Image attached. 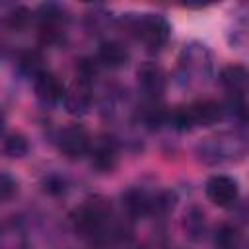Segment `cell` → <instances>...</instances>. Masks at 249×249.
I'll list each match as a JSON object with an SVG mask.
<instances>
[{"label":"cell","mask_w":249,"mask_h":249,"mask_svg":"<svg viewBox=\"0 0 249 249\" xmlns=\"http://www.w3.org/2000/svg\"><path fill=\"white\" fill-rule=\"evenodd\" d=\"M18 68H19V72L23 76L33 78V80L37 76H41L43 72H47L45 70V58H43V54L39 51H25V53H21L19 58H18Z\"/></svg>","instance_id":"2e32d148"},{"label":"cell","mask_w":249,"mask_h":249,"mask_svg":"<svg viewBox=\"0 0 249 249\" xmlns=\"http://www.w3.org/2000/svg\"><path fill=\"white\" fill-rule=\"evenodd\" d=\"M123 206L132 218H144L156 208V198L140 187H130L123 193Z\"/></svg>","instance_id":"4fadbf2b"},{"label":"cell","mask_w":249,"mask_h":249,"mask_svg":"<svg viewBox=\"0 0 249 249\" xmlns=\"http://www.w3.org/2000/svg\"><path fill=\"white\" fill-rule=\"evenodd\" d=\"M126 25L148 51H161L171 35L169 21L160 14H130Z\"/></svg>","instance_id":"7a4b0ae2"},{"label":"cell","mask_w":249,"mask_h":249,"mask_svg":"<svg viewBox=\"0 0 249 249\" xmlns=\"http://www.w3.org/2000/svg\"><path fill=\"white\" fill-rule=\"evenodd\" d=\"M31 10L29 8H25V6H14L8 14H6V25L10 27V29H16V31H19V29H23V27H27V23L31 21Z\"/></svg>","instance_id":"ffe728a7"},{"label":"cell","mask_w":249,"mask_h":249,"mask_svg":"<svg viewBox=\"0 0 249 249\" xmlns=\"http://www.w3.org/2000/svg\"><path fill=\"white\" fill-rule=\"evenodd\" d=\"M191 113H193V119H195V126H210L226 115V109L218 101L202 99V101L191 103Z\"/></svg>","instance_id":"5bb4252c"},{"label":"cell","mask_w":249,"mask_h":249,"mask_svg":"<svg viewBox=\"0 0 249 249\" xmlns=\"http://www.w3.org/2000/svg\"><path fill=\"white\" fill-rule=\"evenodd\" d=\"M138 88L140 91L150 99V101H158L163 91H165V86H167V76H165V70L158 64V62H144L138 72Z\"/></svg>","instance_id":"52a82bcc"},{"label":"cell","mask_w":249,"mask_h":249,"mask_svg":"<svg viewBox=\"0 0 249 249\" xmlns=\"http://www.w3.org/2000/svg\"><path fill=\"white\" fill-rule=\"evenodd\" d=\"M74 231L86 239H93V237H101L105 224H107V208L97 202V200H89L86 204H82L80 208H76L70 216Z\"/></svg>","instance_id":"277c9868"},{"label":"cell","mask_w":249,"mask_h":249,"mask_svg":"<svg viewBox=\"0 0 249 249\" xmlns=\"http://www.w3.org/2000/svg\"><path fill=\"white\" fill-rule=\"evenodd\" d=\"M179 76L187 86L206 84L212 76V54L202 43H189L179 54Z\"/></svg>","instance_id":"3957f363"},{"label":"cell","mask_w":249,"mask_h":249,"mask_svg":"<svg viewBox=\"0 0 249 249\" xmlns=\"http://www.w3.org/2000/svg\"><path fill=\"white\" fill-rule=\"evenodd\" d=\"M195 154L206 165H222L243 160L249 156V124L202 138L196 144Z\"/></svg>","instance_id":"6da1fadb"},{"label":"cell","mask_w":249,"mask_h":249,"mask_svg":"<svg viewBox=\"0 0 249 249\" xmlns=\"http://www.w3.org/2000/svg\"><path fill=\"white\" fill-rule=\"evenodd\" d=\"M39 37L43 43L54 45L64 37L66 29V14L58 4H41L35 12Z\"/></svg>","instance_id":"5b68a950"},{"label":"cell","mask_w":249,"mask_h":249,"mask_svg":"<svg viewBox=\"0 0 249 249\" xmlns=\"http://www.w3.org/2000/svg\"><path fill=\"white\" fill-rule=\"evenodd\" d=\"M45 191H49L51 195H62L64 191H66V183H64V179H60V177H47L45 179Z\"/></svg>","instance_id":"cb8c5ba5"},{"label":"cell","mask_w":249,"mask_h":249,"mask_svg":"<svg viewBox=\"0 0 249 249\" xmlns=\"http://www.w3.org/2000/svg\"><path fill=\"white\" fill-rule=\"evenodd\" d=\"M78 70V78L80 82H86V84H91V80L97 76L99 72V60L97 58H82L76 66Z\"/></svg>","instance_id":"7402d4cb"},{"label":"cell","mask_w":249,"mask_h":249,"mask_svg":"<svg viewBox=\"0 0 249 249\" xmlns=\"http://www.w3.org/2000/svg\"><path fill=\"white\" fill-rule=\"evenodd\" d=\"M62 103H64L66 113H70L74 117L86 115L91 107V88H89V84L76 80V84L66 89V95H64Z\"/></svg>","instance_id":"8fae6325"},{"label":"cell","mask_w":249,"mask_h":249,"mask_svg":"<svg viewBox=\"0 0 249 249\" xmlns=\"http://www.w3.org/2000/svg\"><path fill=\"white\" fill-rule=\"evenodd\" d=\"M216 249H239L241 247V231L233 224H220L214 233Z\"/></svg>","instance_id":"e0dca14e"},{"label":"cell","mask_w":249,"mask_h":249,"mask_svg":"<svg viewBox=\"0 0 249 249\" xmlns=\"http://www.w3.org/2000/svg\"><path fill=\"white\" fill-rule=\"evenodd\" d=\"M89 156H91V167H95L99 173H111L117 165L119 150L111 138H99L89 150Z\"/></svg>","instance_id":"7c38bea8"},{"label":"cell","mask_w":249,"mask_h":249,"mask_svg":"<svg viewBox=\"0 0 249 249\" xmlns=\"http://www.w3.org/2000/svg\"><path fill=\"white\" fill-rule=\"evenodd\" d=\"M128 49L121 41H103L97 51L99 64L107 68H123L128 62Z\"/></svg>","instance_id":"9a60e30c"},{"label":"cell","mask_w":249,"mask_h":249,"mask_svg":"<svg viewBox=\"0 0 249 249\" xmlns=\"http://www.w3.org/2000/svg\"><path fill=\"white\" fill-rule=\"evenodd\" d=\"M222 88L235 99H245L249 93V68L243 64H228L220 70Z\"/></svg>","instance_id":"9c48e42d"},{"label":"cell","mask_w":249,"mask_h":249,"mask_svg":"<svg viewBox=\"0 0 249 249\" xmlns=\"http://www.w3.org/2000/svg\"><path fill=\"white\" fill-rule=\"evenodd\" d=\"M58 150L68 160H80L91 150V138L82 124H68L58 134Z\"/></svg>","instance_id":"8992f818"},{"label":"cell","mask_w":249,"mask_h":249,"mask_svg":"<svg viewBox=\"0 0 249 249\" xmlns=\"http://www.w3.org/2000/svg\"><path fill=\"white\" fill-rule=\"evenodd\" d=\"M185 230L191 237H198L204 230V214L198 208H191L185 216Z\"/></svg>","instance_id":"44dd1931"},{"label":"cell","mask_w":249,"mask_h":249,"mask_svg":"<svg viewBox=\"0 0 249 249\" xmlns=\"http://www.w3.org/2000/svg\"><path fill=\"white\" fill-rule=\"evenodd\" d=\"M167 121L171 123L173 128H177L181 132H187V130L195 128V119H193V113H191V105H179V107H175L169 113Z\"/></svg>","instance_id":"d6986e66"},{"label":"cell","mask_w":249,"mask_h":249,"mask_svg":"<svg viewBox=\"0 0 249 249\" xmlns=\"http://www.w3.org/2000/svg\"><path fill=\"white\" fill-rule=\"evenodd\" d=\"M239 214H241V218H243L245 222H249V200H245V202H243V206H241Z\"/></svg>","instance_id":"d4e9b609"},{"label":"cell","mask_w":249,"mask_h":249,"mask_svg":"<svg viewBox=\"0 0 249 249\" xmlns=\"http://www.w3.org/2000/svg\"><path fill=\"white\" fill-rule=\"evenodd\" d=\"M16 191H18V183H16V179L10 175V173H2V177H0V198L6 202V200H10L14 195H16Z\"/></svg>","instance_id":"603a6c76"},{"label":"cell","mask_w":249,"mask_h":249,"mask_svg":"<svg viewBox=\"0 0 249 249\" xmlns=\"http://www.w3.org/2000/svg\"><path fill=\"white\" fill-rule=\"evenodd\" d=\"M33 89H35V95L43 103H58L66 95V88H64L62 80L49 70L33 80Z\"/></svg>","instance_id":"30bf717a"},{"label":"cell","mask_w":249,"mask_h":249,"mask_svg":"<svg viewBox=\"0 0 249 249\" xmlns=\"http://www.w3.org/2000/svg\"><path fill=\"white\" fill-rule=\"evenodd\" d=\"M206 196L212 204L220 206V208H230L235 204L237 196H239V187L237 181L230 175H212L206 181Z\"/></svg>","instance_id":"ba28073f"},{"label":"cell","mask_w":249,"mask_h":249,"mask_svg":"<svg viewBox=\"0 0 249 249\" xmlns=\"http://www.w3.org/2000/svg\"><path fill=\"white\" fill-rule=\"evenodd\" d=\"M2 150L8 158L12 160H19L23 156H27L29 152V142L23 134L19 132H12V134H6L4 136V144H2Z\"/></svg>","instance_id":"ac0fdd59"}]
</instances>
